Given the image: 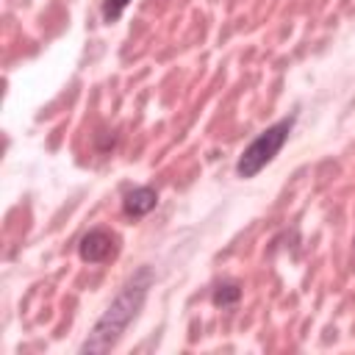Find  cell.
<instances>
[{
    "label": "cell",
    "mask_w": 355,
    "mask_h": 355,
    "mask_svg": "<svg viewBox=\"0 0 355 355\" xmlns=\"http://www.w3.org/2000/svg\"><path fill=\"white\" fill-rule=\"evenodd\" d=\"M155 283V272L153 266H139L128 283L119 288V294L114 297V302L105 308V313L97 319V324L92 327L89 338L80 344V352L83 355H100V352H108L119 338L122 333L128 330V324L139 316L147 294H150V286Z\"/></svg>",
    "instance_id": "cell-1"
},
{
    "label": "cell",
    "mask_w": 355,
    "mask_h": 355,
    "mask_svg": "<svg viewBox=\"0 0 355 355\" xmlns=\"http://www.w3.org/2000/svg\"><path fill=\"white\" fill-rule=\"evenodd\" d=\"M294 122H297V114L283 116V119H277L275 125H269L263 133H258V136L244 147V153H241V158H239V164H236V175L244 178V180H250V178H255L266 164H272L275 155L280 153V147L286 144V139H288Z\"/></svg>",
    "instance_id": "cell-2"
},
{
    "label": "cell",
    "mask_w": 355,
    "mask_h": 355,
    "mask_svg": "<svg viewBox=\"0 0 355 355\" xmlns=\"http://www.w3.org/2000/svg\"><path fill=\"white\" fill-rule=\"evenodd\" d=\"M116 250H119V239H116L111 230H105V227H94V230H89V233L78 241V255H80V261H86V263L111 261V258L116 255Z\"/></svg>",
    "instance_id": "cell-3"
},
{
    "label": "cell",
    "mask_w": 355,
    "mask_h": 355,
    "mask_svg": "<svg viewBox=\"0 0 355 355\" xmlns=\"http://www.w3.org/2000/svg\"><path fill=\"white\" fill-rule=\"evenodd\" d=\"M155 205H158V194H155V189H150V186H136V189H130V191L125 194V200H122V211H125L130 219L147 216Z\"/></svg>",
    "instance_id": "cell-4"
},
{
    "label": "cell",
    "mask_w": 355,
    "mask_h": 355,
    "mask_svg": "<svg viewBox=\"0 0 355 355\" xmlns=\"http://www.w3.org/2000/svg\"><path fill=\"white\" fill-rule=\"evenodd\" d=\"M211 300H214L216 308H233V305L241 300V286H239L236 280H225V283H219V286L214 288Z\"/></svg>",
    "instance_id": "cell-5"
},
{
    "label": "cell",
    "mask_w": 355,
    "mask_h": 355,
    "mask_svg": "<svg viewBox=\"0 0 355 355\" xmlns=\"http://www.w3.org/2000/svg\"><path fill=\"white\" fill-rule=\"evenodd\" d=\"M128 3H130V0H105V3H103V19H105V22L119 19V14L125 11Z\"/></svg>",
    "instance_id": "cell-6"
}]
</instances>
